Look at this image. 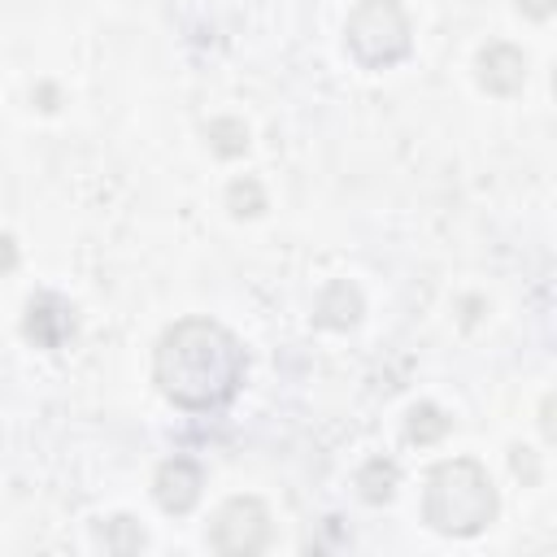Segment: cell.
Instances as JSON below:
<instances>
[{
	"instance_id": "1",
	"label": "cell",
	"mask_w": 557,
	"mask_h": 557,
	"mask_svg": "<svg viewBox=\"0 0 557 557\" xmlns=\"http://www.w3.org/2000/svg\"><path fill=\"white\" fill-rule=\"evenodd\" d=\"M244 374V344L213 318H178L152 352V379L178 409H218L235 400Z\"/></svg>"
},
{
	"instance_id": "2",
	"label": "cell",
	"mask_w": 557,
	"mask_h": 557,
	"mask_svg": "<svg viewBox=\"0 0 557 557\" xmlns=\"http://www.w3.org/2000/svg\"><path fill=\"white\" fill-rule=\"evenodd\" d=\"M496 518V487L474 457L440 461L426 474L422 522L440 535H479Z\"/></svg>"
},
{
	"instance_id": "3",
	"label": "cell",
	"mask_w": 557,
	"mask_h": 557,
	"mask_svg": "<svg viewBox=\"0 0 557 557\" xmlns=\"http://www.w3.org/2000/svg\"><path fill=\"white\" fill-rule=\"evenodd\" d=\"M344 44L366 70H387L409 57L413 30L396 0H361L344 22Z\"/></svg>"
},
{
	"instance_id": "4",
	"label": "cell",
	"mask_w": 557,
	"mask_h": 557,
	"mask_svg": "<svg viewBox=\"0 0 557 557\" xmlns=\"http://www.w3.org/2000/svg\"><path fill=\"white\" fill-rule=\"evenodd\" d=\"M209 544L222 557H252L270 544V513L257 496H231L209 527Z\"/></svg>"
},
{
	"instance_id": "5",
	"label": "cell",
	"mask_w": 557,
	"mask_h": 557,
	"mask_svg": "<svg viewBox=\"0 0 557 557\" xmlns=\"http://www.w3.org/2000/svg\"><path fill=\"white\" fill-rule=\"evenodd\" d=\"M205 492V470L191 457H170L152 474V496L165 513H191Z\"/></svg>"
},
{
	"instance_id": "6",
	"label": "cell",
	"mask_w": 557,
	"mask_h": 557,
	"mask_svg": "<svg viewBox=\"0 0 557 557\" xmlns=\"http://www.w3.org/2000/svg\"><path fill=\"white\" fill-rule=\"evenodd\" d=\"M527 83V57L513 44H487L479 52V87L492 96H513Z\"/></svg>"
},
{
	"instance_id": "7",
	"label": "cell",
	"mask_w": 557,
	"mask_h": 557,
	"mask_svg": "<svg viewBox=\"0 0 557 557\" xmlns=\"http://www.w3.org/2000/svg\"><path fill=\"white\" fill-rule=\"evenodd\" d=\"M26 335H30L39 348H57L65 335H74V309H70L61 296H52V292L35 296V300L26 305Z\"/></svg>"
},
{
	"instance_id": "8",
	"label": "cell",
	"mask_w": 557,
	"mask_h": 557,
	"mask_svg": "<svg viewBox=\"0 0 557 557\" xmlns=\"http://www.w3.org/2000/svg\"><path fill=\"white\" fill-rule=\"evenodd\" d=\"M357 318H361V292L348 278L326 283L322 296H318V305H313V322L318 326H331V331H348Z\"/></svg>"
},
{
	"instance_id": "9",
	"label": "cell",
	"mask_w": 557,
	"mask_h": 557,
	"mask_svg": "<svg viewBox=\"0 0 557 557\" xmlns=\"http://www.w3.org/2000/svg\"><path fill=\"white\" fill-rule=\"evenodd\" d=\"M352 483H357L361 500L383 505V500H392V492H396V483H400V470H396V461H387V457H370V461L357 470Z\"/></svg>"
},
{
	"instance_id": "10",
	"label": "cell",
	"mask_w": 557,
	"mask_h": 557,
	"mask_svg": "<svg viewBox=\"0 0 557 557\" xmlns=\"http://www.w3.org/2000/svg\"><path fill=\"white\" fill-rule=\"evenodd\" d=\"M205 139H209V148L218 152V157H244L248 152V126L239 122V117H213L209 126H205Z\"/></svg>"
},
{
	"instance_id": "11",
	"label": "cell",
	"mask_w": 557,
	"mask_h": 557,
	"mask_svg": "<svg viewBox=\"0 0 557 557\" xmlns=\"http://www.w3.org/2000/svg\"><path fill=\"white\" fill-rule=\"evenodd\" d=\"M405 435H409V444H435V440L448 435V418L435 405H413L409 422H405Z\"/></svg>"
},
{
	"instance_id": "12",
	"label": "cell",
	"mask_w": 557,
	"mask_h": 557,
	"mask_svg": "<svg viewBox=\"0 0 557 557\" xmlns=\"http://www.w3.org/2000/svg\"><path fill=\"white\" fill-rule=\"evenodd\" d=\"M100 540H104V548H109V553H139V548L148 544L144 527H139L131 513L109 518V522H104V531H100Z\"/></svg>"
},
{
	"instance_id": "13",
	"label": "cell",
	"mask_w": 557,
	"mask_h": 557,
	"mask_svg": "<svg viewBox=\"0 0 557 557\" xmlns=\"http://www.w3.org/2000/svg\"><path fill=\"white\" fill-rule=\"evenodd\" d=\"M226 209H231L235 218H257V213H265V187H261L252 174L235 178V183L226 187Z\"/></svg>"
},
{
	"instance_id": "14",
	"label": "cell",
	"mask_w": 557,
	"mask_h": 557,
	"mask_svg": "<svg viewBox=\"0 0 557 557\" xmlns=\"http://www.w3.org/2000/svg\"><path fill=\"white\" fill-rule=\"evenodd\" d=\"M557 9V0H518V13H527L531 22H544Z\"/></svg>"
},
{
	"instance_id": "15",
	"label": "cell",
	"mask_w": 557,
	"mask_h": 557,
	"mask_svg": "<svg viewBox=\"0 0 557 557\" xmlns=\"http://www.w3.org/2000/svg\"><path fill=\"white\" fill-rule=\"evenodd\" d=\"M513 474H527V479H535V461H531V448H513Z\"/></svg>"
},
{
	"instance_id": "16",
	"label": "cell",
	"mask_w": 557,
	"mask_h": 557,
	"mask_svg": "<svg viewBox=\"0 0 557 557\" xmlns=\"http://www.w3.org/2000/svg\"><path fill=\"white\" fill-rule=\"evenodd\" d=\"M17 265V244L9 235H0V274H9Z\"/></svg>"
}]
</instances>
